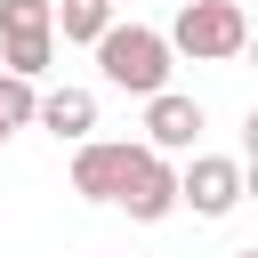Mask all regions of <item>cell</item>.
I'll return each instance as SVG.
<instances>
[{"label": "cell", "instance_id": "obj_1", "mask_svg": "<svg viewBox=\"0 0 258 258\" xmlns=\"http://www.w3.org/2000/svg\"><path fill=\"white\" fill-rule=\"evenodd\" d=\"M89 48H97V64H105L113 89H129V97L169 89V40H161L153 24H105Z\"/></svg>", "mask_w": 258, "mask_h": 258}, {"label": "cell", "instance_id": "obj_2", "mask_svg": "<svg viewBox=\"0 0 258 258\" xmlns=\"http://www.w3.org/2000/svg\"><path fill=\"white\" fill-rule=\"evenodd\" d=\"M161 40H169V56H210V64H226V56H242L250 16H242V0H185Z\"/></svg>", "mask_w": 258, "mask_h": 258}, {"label": "cell", "instance_id": "obj_3", "mask_svg": "<svg viewBox=\"0 0 258 258\" xmlns=\"http://www.w3.org/2000/svg\"><path fill=\"white\" fill-rule=\"evenodd\" d=\"M113 202L137 218V226H161L169 210H177V169L153 153V145H129V161H121V185H113Z\"/></svg>", "mask_w": 258, "mask_h": 258}, {"label": "cell", "instance_id": "obj_4", "mask_svg": "<svg viewBox=\"0 0 258 258\" xmlns=\"http://www.w3.org/2000/svg\"><path fill=\"white\" fill-rule=\"evenodd\" d=\"M177 202H185L194 218H226V210L242 202V161H226V153H194V161L177 169Z\"/></svg>", "mask_w": 258, "mask_h": 258}, {"label": "cell", "instance_id": "obj_5", "mask_svg": "<svg viewBox=\"0 0 258 258\" xmlns=\"http://www.w3.org/2000/svg\"><path fill=\"white\" fill-rule=\"evenodd\" d=\"M202 129H210V113H202L194 97H177V89H153V97H145V145H153V153H185Z\"/></svg>", "mask_w": 258, "mask_h": 258}, {"label": "cell", "instance_id": "obj_6", "mask_svg": "<svg viewBox=\"0 0 258 258\" xmlns=\"http://www.w3.org/2000/svg\"><path fill=\"white\" fill-rule=\"evenodd\" d=\"M32 121H40L48 137H73V145H81V137L97 129V97H89V89H48V97H32Z\"/></svg>", "mask_w": 258, "mask_h": 258}, {"label": "cell", "instance_id": "obj_7", "mask_svg": "<svg viewBox=\"0 0 258 258\" xmlns=\"http://www.w3.org/2000/svg\"><path fill=\"white\" fill-rule=\"evenodd\" d=\"M121 161H129V145H97V137H81V153H73V194H81V202H113Z\"/></svg>", "mask_w": 258, "mask_h": 258}, {"label": "cell", "instance_id": "obj_8", "mask_svg": "<svg viewBox=\"0 0 258 258\" xmlns=\"http://www.w3.org/2000/svg\"><path fill=\"white\" fill-rule=\"evenodd\" d=\"M105 24H113L105 0H48V32H64V40H81V48H89Z\"/></svg>", "mask_w": 258, "mask_h": 258}, {"label": "cell", "instance_id": "obj_9", "mask_svg": "<svg viewBox=\"0 0 258 258\" xmlns=\"http://www.w3.org/2000/svg\"><path fill=\"white\" fill-rule=\"evenodd\" d=\"M0 56H8V73L40 81V73L56 64V32H0Z\"/></svg>", "mask_w": 258, "mask_h": 258}, {"label": "cell", "instance_id": "obj_10", "mask_svg": "<svg viewBox=\"0 0 258 258\" xmlns=\"http://www.w3.org/2000/svg\"><path fill=\"white\" fill-rule=\"evenodd\" d=\"M24 121H32V81H24V73H0V129L16 137Z\"/></svg>", "mask_w": 258, "mask_h": 258}, {"label": "cell", "instance_id": "obj_11", "mask_svg": "<svg viewBox=\"0 0 258 258\" xmlns=\"http://www.w3.org/2000/svg\"><path fill=\"white\" fill-rule=\"evenodd\" d=\"M0 32H48V0H0Z\"/></svg>", "mask_w": 258, "mask_h": 258}, {"label": "cell", "instance_id": "obj_12", "mask_svg": "<svg viewBox=\"0 0 258 258\" xmlns=\"http://www.w3.org/2000/svg\"><path fill=\"white\" fill-rule=\"evenodd\" d=\"M234 258H258V250H234Z\"/></svg>", "mask_w": 258, "mask_h": 258}, {"label": "cell", "instance_id": "obj_13", "mask_svg": "<svg viewBox=\"0 0 258 258\" xmlns=\"http://www.w3.org/2000/svg\"><path fill=\"white\" fill-rule=\"evenodd\" d=\"M105 8H121V0H105Z\"/></svg>", "mask_w": 258, "mask_h": 258}, {"label": "cell", "instance_id": "obj_14", "mask_svg": "<svg viewBox=\"0 0 258 258\" xmlns=\"http://www.w3.org/2000/svg\"><path fill=\"white\" fill-rule=\"evenodd\" d=\"M0 145H8V129H0Z\"/></svg>", "mask_w": 258, "mask_h": 258}]
</instances>
